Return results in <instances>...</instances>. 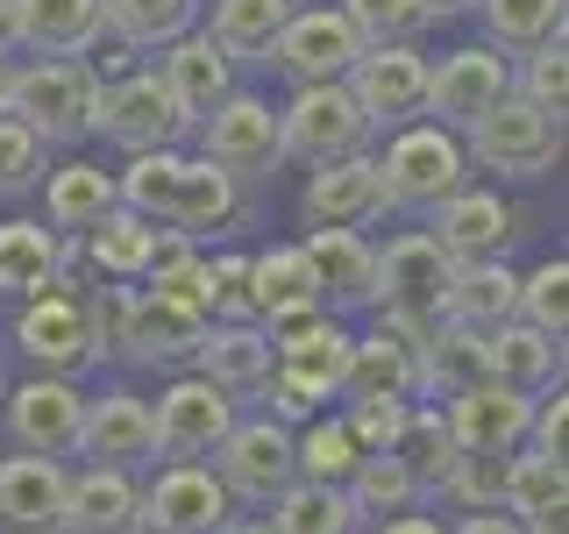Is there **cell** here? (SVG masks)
Returning <instances> with one entry per match:
<instances>
[{
  "label": "cell",
  "mask_w": 569,
  "mask_h": 534,
  "mask_svg": "<svg viewBox=\"0 0 569 534\" xmlns=\"http://www.w3.org/2000/svg\"><path fill=\"white\" fill-rule=\"evenodd\" d=\"M58 249H64L58 228H43L36 214H8V221H0V299L50 293V278H58Z\"/></svg>",
  "instance_id": "cell-38"
},
{
  "label": "cell",
  "mask_w": 569,
  "mask_h": 534,
  "mask_svg": "<svg viewBox=\"0 0 569 534\" xmlns=\"http://www.w3.org/2000/svg\"><path fill=\"white\" fill-rule=\"evenodd\" d=\"M50 171V142L29 136L14 115H0V200H29Z\"/></svg>",
  "instance_id": "cell-49"
},
{
  "label": "cell",
  "mask_w": 569,
  "mask_h": 534,
  "mask_svg": "<svg viewBox=\"0 0 569 534\" xmlns=\"http://www.w3.org/2000/svg\"><path fill=\"white\" fill-rule=\"evenodd\" d=\"M192 307L207 320H249V257L242 249H200Z\"/></svg>",
  "instance_id": "cell-45"
},
{
  "label": "cell",
  "mask_w": 569,
  "mask_h": 534,
  "mask_svg": "<svg viewBox=\"0 0 569 534\" xmlns=\"http://www.w3.org/2000/svg\"><path fill=\"white\" fill-rule=\"evenodd\" d=\"M213 534H271V521H263V513H257V521H242V513H228V521L213 527Z\"/></svg>",
  "instance_id": "cell-55"
},
{
  "label": "cell",
  "mask_w": 569,
  "mask_h": 534,
  "mask_svg": "<svg viewBox=\"0 0 569 534\" xmlns=\"http://www.w3.org/2000/svg\"><path fill=\"white\" fill-rule=\"evenodd\" d=\"M14 349H22L43 378H93L107 364L93 307H86L79 293H29L22 314H14Z\"/></svg>",
  "instance_id": "cell-5"
},
{
  "label": "cell",
  "mask_w": 569,
  "mask_h": 534,
  "mask_svg": "<svg viewBox=\"0 0 569 534\" xmlns=\"http://www.w3.org/2000/svg\"><path fill=\"white\" fill-rule=\"evenodd\" d=\"M370 534H449V527H441L435 513H420V506H413V513H385V521L370 527Z\"/></svg>",
  "instance_id": "cell-54"
},
{
  "label": "cell",
  "mask_w": 569,
  "mask_h": 534,
  "mask_svg": "<svg viewBox=\"0 0 569 534\" xmlns=\"http://www.w3.org/2000/svg\"><path fill=\"white\" fill-rule=\"evenodd\" d=\"M263 521H271V534H356L363 527L342 485H307V477H292V485L263 506Z\"/></svg>",
  "instance_id": "cell-41"
},
{
  "label": "cell",
  "mask_w": 569,
  "mask_h": 534,
  "mask_svg": "<svg viewBox=\"0 0 569 534\" xmlns=\"http://www.w3.org/2000/svg\"><path fill=\"white\" fill-rule=\"evenodd\" d=\"M406 414H413V399H349V435H356V449L363 456H391L399 449V435H406Z\"/></svg>",
  "instance_id": "cell-51"
},
{
  "label": "cell",
  "mask_w": 569,
  "mask_h": 534,
  "mask_svg": "<svg viewBox=\"0 0 569 534\" xmlns=\"http://www.w3.org/2000/svg\"><path fill=\"white\" fill-rule=\"evenodd\" d=\"M512 93V58H498L491 43H456L449 58L427 65V121L462 136L477 115H491Z\"/></svg>",
  "instance_id": "cell-14"
},
{
  "label": "cell",
  "mask_w": 569,
  "mask_h": 534,
  "mask_svg": "<svg viewBox=\"0 0 569 534\" xmlns=\"http://www.w3.org/2000/svg\"><path fill=\"white\" fill-rule=\"evenodd\" d=\"M562 506H569V477H562V456H541V449H512L506 456V485H498V513H512L527 534H556L562 527Z\"/></svg>",
  "instance_id": "cell-31"
},
{
  "label": "cell",
  "mask_w": 569,
  "mask_h": 534,
  "mask_svg": "<svg viewBox=\"0 0 569 534\" xmlns=\"http://www.w3.org/2000/svg\"><path fill=\"white\" fill-rule=\"evenodd\" d=\"M86 107H93V71H86V58H29V65L8 71L0 115H14L29 136H43L50 150H71V142L93 136Z\"/></svg>",
  "instance_id": "cell-3"
},
{
  "label": "cell",
  "mask_w": 569,
  "mask_h": 534,
  "mask_svg": "<svg viewBox=\"0 0 569 534\" xmlns=\"http://www.w3.org/2000/svg\"><path fill=\"white\" fill-rule=\"evenodd\" d=\"M462 8H470V0H427V14H435V29H441V22H456Z\"/></svg>",
  "instance_id": "cell-56"
},
{
  "label": "cell",
  "mask_w": 569,
  "mask_h": 534,
  "mask_svg": "<svg viewBox=\"0 0 569 534\" xmlns=\"http://www.w3.org/2000/svg\"><path fill=\"white\" fill-rule=\"evenodd\" d=\"M207 471L221 477V492L236 506H271V498L292 485V427L271 414H236V427L221 435V449L207 456Z\"/></svg>",
  "instance_id": "cell-9"
},
{
  "label": "cell",
  "mask_w": 569,
  "mask_h": 534,
  "mask_svg": "<svg viewBox=\"0 0 569 534\" xmlns=\"http://www.w3.org/2000/svg\"><path fill=\"white\" fill-rule=\"evenodd\" d=\"M363 50L370 43L349 29V14L335 8V0H299V8L284 14L278 43H271V65L292 86H335V79H349V65L363 58Z\"/></svg>",
  "instance_id": "cell-12"
},
{
  "label": "cell",
  "mask_w": 569,
  "mask_h": 534,
  "mask_svg": "<svg viewBox=\"0 0 569 534\" xmlns=\"http://www.w3.org/2000/svg\"><path fill=\"white\" fill-rule=\"evenodd\" d=\"M512 320H527V328H541V335H569V264L562 257H548V264H533V271H520V314Z\"/></svg>",
  "instance_id": "cell-48"
},
{
  "label": "cell",
  "mask_w": 569,
  "mask_h": 534,
  "mask_svg": "<svg viewBox=\"0 0 569 534\" xmlns=\"http://www.w3.org/2000/svg\"><path fill=\"white\" fill-rule=\"evenodd\" d=\"M470 8L498 58H527L533 43H556L569 22V0H470Z\"/></svg>",
  "instance_id": "cell-40"
},
{
  "label": "cell",
  "mask_w": 569,
  "mask_h": 534,
  "mask_svg": "<svg viewBox=\"0 0 569 534\" xmlns=\"http://www.w3.org/2000/svg\"><path fill=\"white\" fill-rule=\"evenodd\" d=\"M228 513L236 498L207 463H150V477H136V527L150 534H213Z\"/></svg>",
  "instance_id": "cell-13"
},
{
  "label": "cell",
  "mask_w": 569,
  "mask_h": 534,
  "mask_svg": "<svg viewBox=\"0 0 569 534\" xmlns=\"http://www.w3.org/2000/svg\"><path fill=\"white\" fill-rule=\"evenodd\" d=\"M249 214V186H236L221 165H207L200 150H186V165H178V192H171V221L178 236H192V243H213V236H228Z\"/></svg>",
  "instance_id": "cell-28"
},
{
  "label": "cell",
  "mask_w": 569,
  "mask_h": 534,
  "mask_svg": "<svg viewBox=\"0 0 569 534\" xmlns=\"http://www.w3.org/2000/svg\"><path fill=\"white\" fill-rule=\"evenodd\" d=\"M512 93L533 100L541 115H569V43L556 36V43H533L520 65H512Z\"/></svg>",
  "instance_id": "cell-47"
},
{
  "label": "cell",
  "mask_w": 569,
  "mask_h": 534,
  "mask_svg": "<svg viewBox=\"0 0 569 534\" xmlns=\"http://www.w3.org/2000/svg\"><path fill=\"white\" fill-rule=\"evenodd\" d=\"M562 427H569V399H562V385H548V392H533V421H527V449H541V456H562Z\"/></svg>",
  "instance_id": "cell-52"
},
{
  "label": "cell",
  "mask_w": 569,
  "mask_h": 534,
  "mask_svg": "<svg viewBox=\"0 0 569 534\" xmlns=\"http://www.w3.org/2000/svg\"><path fill=\"white\" fill-rule=\"evenodd\" d=\"M498 485H506V456H470V449H456V463H449V477L435 485V498H449L456 513H491V506H498Z\"/></svg>",
  "instance_id": "cell-50"
},
{
  "label": "cell",
  "mask_w": 569,
  "mask_h": 534,
  "mask_svg": "<svg viewBox=\"0 0 569 534\" xmlns=\"http://www.w3.org/2000/svg\"><path fill=\"white\" fill-rule=\"evenodd\" d=\"M356 463H363V449H356L342 414H313L307 427H292V471L307 485H349Z\"/></svg>",
  "instance_id": "cell-42"
},
{
  "label": "cell",
  "mask_w": 569,
  "mask_h": 534,
  "mask_svg": "<svg viewBox=\"0 0 569 534\" xmlns=\"http://www.w3.org/2000/svg\"><path fill=\"white\" fill-rule=\"evenodd\" d=\"M370 121L363 107L349 100V86H292V100L278 107V150L284 165H335V157H363L370 150Z\"/></svg>",
  "instance_id": "cell-6"
},
{
  "label": "cell",
  "mask_w": 569,
  "mask_h": 534,
  "mask_svg": "<svg viewBox=\"0 0 569 534\" xmlns=\"http://www.w3.org/2000/svg\"><path fill=\"white\" fill-rule=\"evenodd\" d=\"M207 36L213 50H221L228 65H271V43L284 29V14H292V0H207Z\"/></svg>",
  "instance_id": "cell-35"
},
{
  "label": "cell",
  "mask_w": 569,
  "mask_h": 534,
  "mask_svg": "<svg viewBox=\"0 0 569 534\" xmlns=\"http://www.w3.org/2000/svg\"><path fill=\"white\" fill-rule=\"evenodd\" d=\"M413 471V485L435 498V485L449 477V463H456V442H449V421H441V406L435 399H413V414H406V435H399V449H391Z\"/></svg>",
  "instance_id": "cell-44"
},
{
  "label": "cell",
  "mask_w": 569,
  "mask_h": 534,
  "mask_svg": "<svg viewBox=\"0 0 569 534\" xmlns=\"http://www.w3.org/2000/svg\"><path fill=\"white\" fill-rule=\"evenodd\" d=\"M157 86H164V100H171V115L186 121V136L200 129V121L213 115V107H221L228 93H236V71L242 65H228L221 50H213V36L207 29H186V36H171L164 50H157Z\"/></svg>",
  "instance_id": "cell-19"
},
{
  "label": "cell",
  "mask_w": 569,
  "mask_h": 534,
  "mask_svg": "<svg viewBox=\"0 0 569 534\" xmlns=\"http://www.w3.org/2000/svg\"><path fill=\"white\" fill-rule=\"evenodd\" d=\"M462 157L477 171H498V178H548L562 165V121L541 115L520 93H506L491 115H477L462 129Z\"/></svg>",
  "instance_id": "cell-4"
},
{
  "label": "cell",
  "mask_w": 569,
  "mask_h": 534,
  "mask_svg": "<svg viewBox=\"0 0 569 534\" xmlns=\"http://www.w3.org/2000/svg\"><path fill=\"white\" fill-rule=\"evenodd\" d=\"M292 8H299V0H292Z\"/></svg>",
  "instance_id": "cell-61"
},
{
  "label": "cell",
  "mask_w": 569,
  "mask_h": 534,
  "mask_svg": "<svg viewBox=\"0 0 569 534\" xmlns=\"http://www.w3.org/2000/svg\"><path fill=\"white\" fill-rule=\"evenodd\" d=\"M485 356H491V378L512 385V392H548L562 385V343L541 328H527V320H498V328L485 335Z\"/></svg>",
  "instance_id": "cell-37"
},
{
  "label": "cell",
  "mask_w": 569,
  "mask_h": 534,
  "mask_svg": "<svg viewBox=\"0 0 569 534\" xmlns=\"http://www.w3.org/2000/svg\"><path fill=\"white\" fill-rule=\"evenodd\" d=\"M320 285V307L328 314H370V271H378V249L363 228H307L299 236Z\"/></svg>",
  "instance_id": "cell-25"
},
{
  "label": "cell",
  "mask_w": 569,
  "mask_h": 534,
  "mask_svg": "<svg viewBox=\"0 0 569 534\" xmlns=\"http://www.w3.org/2000/svg\"><path fill=\"white\" fill-rule=\"evenodd\" d=\"M441 285H449V257L435 249L427 228H406L378 249L370 271V314L385 320H441Z\"/></svg>",
  "instance_id": "cell-15"
},
{
  "label": "cell",
  "mask_w": 569,
  "mask_h": 534,
  "mask_svg": "<svg viewBox=\"0 0 569 534\" xmlns=\"http://www.w3.org/2000/svg\"><path fill=\"white\" fill-rule=\"evenodd\" d=\"M86 307H93L107 356H121L136 370H186L207 335V314H192L186 299L157 293V285H93Z\"/></svg>",
  "instance_id": "cell-1"
},
{
  "label": "cell",
  "mask_w": 569,
  "mask_h": 534,
  "mask_svg": "<svg viewBox=\"0 0 569 534\" xmlns=\"http://www.w3.org/2000/svg\"><path fill=\"white\" fill-rule=\"evenodd\" d=\"M491 356H485V328H462V320H435L420 349V399H456V392L485 385Z\"/></svg>",
  "instance_id": "cell-36"
},
{
  "label": "cell",
  "mask_w": 569,
  "mask_h": 534,
  "mask_svg": "<svg viewBox=\"0 0 569 534\" xmlns=\"http://www.w3.org/2000/svg\"><path fill=\"white\" fill-rule=\"evenodd\" d=\"M200 8L207 0H100V22H107V43L136 50V58H157L171 36L200 29Z\"/></svg>",
  "instance_id": "cell-39"
},
{
  "label": "cell",
  "mask_w": 569,
  "mask_h": 534,
  "mask_svg": "<svg viewBox=\"0 0 569 534\" xmlns=\"http://www.w3.org/2000/svg\"><path fill=\"white\" fill-rule=\"evenodd\" d=\"M192 150L207 157V165H221L236 186H263L278 165H284V150H278V107L263 100V93H249V86H236L213 115L192 129Z\"/></svg>",
  "instance_id": "cell-8"
},
{
  "label": "cell",
  "mask_w": 569,
  "mask_h": 534,
  "mask_svg": "<svg viewBox=\"0 0 569 534\" xmlns=\"http://www.w3.org/2000/svg\"><path fill=\"white\" fill-rule=\"evenodd\" d=\"M520 314V271L506 257L485 264H449V285H441V320H462V328H498V320Z\"/></svg>",
  "instance_id": "cell-32"
},
{
  "label": "cell",
  "mask_w": 569,
  "mask_h": 534,
  "mask_svg": "<svg viewBox=\"0 0 569 534\" xmlns=\"http://www.w3.org/2000/svg\"><path fill=\"white\" fill-rule=\"evenodd\" d=\"M335 8L349 14V29L363 36V43H420V36L435 29L427 0H335Z\"/></svg>",
  "instance_id": "cell-46"
},
{
  "label": "cell",
  "mask_w": 569,
  "mask_h": 534,
  "mask_svg": "<svg viewBox=\"0 0 569 534\" xmlns=\"http://www.w3.org/2000/svg\"><path fill=\"white\" fill-rule=\"evenodd\" d=\"M435 320H385L370 335H356L349 349V385L342 399H420V349Z\"/></svg>",
  "instance_id": "cell-20"
},
{
  "label": "cell",
  "mask_w": 569,
  "mask_h": 534,
  "mask_svg": "<svg viewBox=\"0 0 569 534\" xmlns=\"http://www.w3.org/2000/svg\"><path fill=\"white\" fill-rule=\"evenodd\" d=\"M441 421H449V442L456 449H470V456H512L527 442V421H533V399L527 392H512V385H470V392H456V399H441Z\"/></svg>",
  "instance_id": "cell-22"
},
{
  "label": "cell",
  "mask_w": 569,
  "mask_h": 534,
  "mask_svg": "<svg viewBox=\"0 0 569 534\" xmlns=\"http://www.w3.org/2000/svg\"><path fill=\"white\" fill-rule=\"evenodd\" d=\"M0 392H8V378H0Z\"/></svg>",
  "instance_id": "cell-60"
},
{
  "label": "cell",
  "mask_w": 569,
  "mask_h": 534,
  "mask_svg": "<svg viewBox=\"0 0 569 534\" xmlns=\"http://www.w3.org/2000/svg\"><path fill=\"white\" fill-rule=\"evenodd\" d=\"M263 335H271L278 370H284V378H292L299 392H307L313 406L342 399L356 335H349V328H342V320H335L328 307H313V314H299V320H278V328H263Z\"/></svg>",
  "instance_id": "cell-17"
},
{
  "label": "cell",
  "mask_w": 569,
  "mask_h": 534,
  "mask_svg": "<svg viewBox=\"0 0 569 534\" xmlns=\"http://www.w3.org/2000/svg\"><path fill=\"white\" fill-rule=\"evenodd\" d=\"M86 463H114V471H150L157 435H150V399L142 392H86V421H79V449Z\"/></svg>",
  "instance_id": "cell-23"
},
{
  "label": "cell",
  "mask_w": 569,
  "mask_h": 534,
  "mask_svg": "<svg viewBox=\"0 0 569 534\" xmlns=\"http://www.w3.org/2000/svg\"><path fill=\"white\" fill-rule=\"evenodd\" d=\"M420 228L435 236L449 264H485V257H506V243L520 236V207L491 186H456L441 207L420 214Z\"/></svg>",
  "instance_id": "cell-18"
},
{
  "label": "cell",
  "mask_w": 569,
  "mask_h": 534,
  "mask_svg": "<svg viewBox=\"0 0 569 534\" xmlns=\"http://www.w3.org/2000/svg\"><path fill=\"white\" fill-rule=\"evenodd\" d=\"M8 71H14V50H0V100H8Z\"/></svg>",
  "instance_id": "cell-58"
},
{
  "label": "cell",
  "mask_w": 569,
  "mask_h": 534,
  "mask_svg": "<svg viewBox=\"0 0 569 534\" xmlns=\"http://www.w3.org/2000/svg\"><path fill=\"white\" fill-rule=\"evenodd\" d=\"M86 121H93V136L114 142L121 157L186 142V121L171 115V100H164V86H157L150 65L114 71V79H93V107H86Z\"/></svg>",
  "instance_id": "cell-7"
},
{
  "label": "cell",
  "mask_w": 569,
  "mask_h": 534,
  "mask_svg": "<svg viewBox=\"0 0 569 534\" xmlns=\"http://www.w3.org/2000/svg\"><path fill=\"white\" fill-rule=\"evenodd\" d=\"M8 29H14V0H0V50H8Z\"/></svg>",
  "instance_id": "cell-57"
},
{
  "label": "cell",
  "mask_w": 569,
  "mask_h": 534,
  "mask_svg": "<svg viewBox=\"0 0 569 534\" xmlns=\"http://www.w3.org/2000/svg\"><path fill=\"white\" fill-rule=\"evenodd\" d=\"M186 370H200V378L213 392H228L236 406H257L263 385H271V370H278V356H271V335H263L257 320H207V335H200V349H192Z\"/></svg>",
  "instance_id": "cell-21"
},
{
  "label": "cell",
  "mask_w": 569,
  "mask_h": 534,
  "mask_svg": "<svg viewBox=\"0 0 569 534\" xmlns=\"http://www.w3.org/2000/svg\"><path fill=\"white\" fill-rule=\"evenodd\" d=\"M64 456H0V534H58L64 521Z\"/></svg>",
  "instance_id": "cell-26"
},
{
  "label": "cell",
  "mask_w": 569,
  "mask_h": 534,
  "mask_svg": "<svg viewBox=\"0 0 569 534\" xmlns=\"http://www.w3.org/2000/svg\"><path fill=\"white\" fill-rule=\"evenodd\" d=\"M121 534H150V527H121Z\"/></svg>",
  "instance_id": "cell-59"
},
{
  "label": "cell",
  "mask_w": 569,
  "mask_h": 534,
  "mask_svg": "<svg viewBox=\"0 0 569 534\" xmlns=\"http://www.w3.org/2000/svg\"><path fill=\"white\" fill-rule=\"evenodd\" d=\"M449 534H527V527L512 521V513H498V506H491V513H462Z\"/></svg>",
  "instance_id": "cell-53"
},
{
  "label": "cell",
  "mask_w": 569,
  "mask_h": 534,
  "mask_svg": "<svg viewBox=\"0 0 569 534\" xmlns=\"http://www.w3.org/2000/svg\"><path fill=\"white\" fill-rule=\"evenodd\" d=\"M320 307V285H313V264L299 243H271L249 257V320L257 328H278V320H299Z\"/></svg>",
  "instance_id": "cell-29"
},
{
  "label": "cell",
  "mask_w": 569,
  "mask_h": 534,
  "mask_svg": "<svg viewBox=\"0 0 569 534\" xmlns=\"http://www.w3.org/2000/svg\"><path fill=\"white\" fill-rule=\"evenodd\" d=\"M342 492H349L356 521H385V513H413V506H427V492L413 485V471H406L399 456H363Z\"/></svg>",
  "instance_id": "cell-43"
},
{
  "label": "cell",
  "mask_w": 569,
  "mask_h": 534,
  "mask_svg": "<svg viewBox=\"0 0 569 534\" xmlns=\"http://www.w3.org/2000/svg\"><path fill=\"white\" fill-rule=\"evenodd\" d=\"M36 192H43V214H36V221L58 228V236H86V228L114 207V171H100L93 157H71V165H50Z\"/></svg>",
  "instance_id": "cell-34"
},
{
  "label": "cell",
  "mask_w": 569,
  "mask_h": 534,
  "mask_svg": "<svg viewBox=\"0 0 569 534\" xmlns=\"http://www.w3.org/2000/svg\"><path fill=\"white\" fill-rule=\"evenodd\" d=\"M79 243V264H86V278H100V285H142V271H150V243H157V221H136L129 207H107L86 236H71Z\"/></svg>",
  "instance_id": "cell-33"
},
{
  "label": "cell",
  "mask_w": 569,
  "mask_h": 534,
  "mask_svg": "<svg viewBox=\"0 0 569 534\" xmlns=\"http://www.w3.org/2000/svg\"><path fill=\"white\" fill-rule=\"evenodd\" d=\"M136 527V471L114 463H79L64 477V521L58 534H121Z\"/></svg>",
  "instance_id": "cell-30"
},
{
  "label": "cell",
  "mask_w": 569,
  "mask_h": 534,
  "mask_svg": "<svg viewBox=\"0 0 569 534\" xmlns=\"http://www.w3.org/2000/svg\"><path fill=\"white\" fill-rule=\"evenodd\" d=\"M378 165V192L385 214H420L441 207L456 186H470V157H462V136L435 129V121H406V129L385 136V150H370Z\"/></svg>",
  "instance_id": "cell-2"
},
{
  "label": "cell",
  "mask_w": 569,
  "mask_h": 534,
  "mask_svg": "<svg viewBox=\"0 0 569 534\" xmlns=\"http://www.w3.org/2000/svg\"><path fill=\"white\" fill-rule=\"evenodd\" d=\"M427 50L420 43H370L363 58L349 65V100L363 107L370 136H391L406 121H427Z\"/></svg>",
  "instance_id": "cell-10"
},
{
  "label": "cell",
  "mask_w": 569,
  "mask_h": 534,
  "mask_svg": "<svg viewBox=\"0 0 569 534\" xmlns=\"http://www.w3.org/2000/svg\"><path fill=\"white\" fill-rule=\"evenodd\" d=\"M242 406L228 392H213L200 370H178V378L150 399V435H157V463H207L221 449V435L236 427Z\"/></svg>",
  "instance_id": "cell-11"
},
{
  "label": "cell",
  "mask_w": 569,
  "mask_h": 534,
  "mask_svg": "<svg viewBox=\"0 0 569 534\" xmlns=\"http://www.w3.org/2000/svg\"><path fill=\"white\" fill-rule=\"evenodd\" d=\"M299 221L307 228H370L385 221V192H378V165L363 157H335V165L307 171V192H299Z\"/></svg>",
  "instance_id": "cell-24"
},
{
  "label": "cell",
  "mask_w": 569,
  "mask_h": 534,
  "mask_svg": "<svg viewBox=\"0 0 569 534\" xmlns=\"http://www.w3.org/2000/svg\"><path fill=\"white\" fill-rule=\"evenodd\" d=\"M100 0H14L8 50L22 58H93L100 50Z\"/></svg>",
  "instance_id": "cell-27"
},
{
  "label": "cell",
  "mask_w": 569,
  "mask_h": 534,
  "mask_svg": "<svg viewBox=\"0 0 569 534\" xmlns=\"http://www.w3.org/2000/svg\"><path fill=\"white\" fill-rule=\"evenodd\" d=\"M0 421H8V442L29 456H71L79 449V421H86V385L79 378H22L0 392Z\"/></svg>",
  "instance_id": "cell-16"
},
{
  "label": "cell",
  "mask_w": 569,
  "mask_h": 534,
  "mask_svg": "<svg viewBox=\"0 0 569 534\" xmlns=\"http://www.w3.org/2000/svg\"><path fill=\"white\" fill-rule=\"evenodd\" d=\"M556 534H562V527H556Z\"/></svg>",
  "instance_id": "cell-62"
}]
</instances>
